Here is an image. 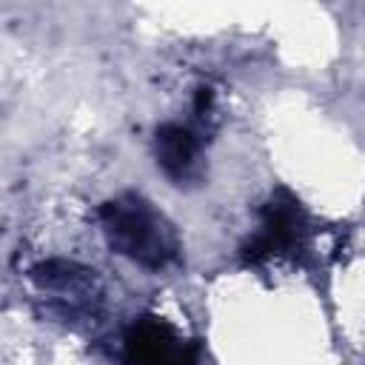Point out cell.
I'll list each match as a JSON object with an SVG mask.
<instances>
[{"mask_svg":"<svg viewBox=\"0 0 365 365\" xmlns=\"http://www.w3.org/2000/svg\"><path fill=\"white\" fill-rule=\"evenodd\" d=\"M100 225L111 251L143 268L160 271L171 265L180 254L171 222L140 194H120L103 202Z\"/></svg>","mask_w":365,"mask_h":365,"instance_id":"6da1fadb","label":"cell"},{"mask_svg":"<svg viewBox=\"0 0 365 365\" xmlns=\"http://www.w3.org/2000/svg\"><path fill=\"white\" fill-rule=\"evenodd\" d=\"M305 231H308V217L302 205L288 191H277L262 205L259 231L242 245V257L248 265H257L271 257L294 254L297 248H302Z\"/></svg>","mask_w":365,"mask_h":365,"instance_id":"7a4b0ae2","label":"cell"},{"mask_svg":"<svg viewBox=\"0 0 365 365\" xmlns=\"http://www.w3.org/2000/svg\"><path fill=\"white\" fill-rule=\"evenodd\" d=\"M123 356L128 365H197L200 345L165 319L143 317L125 331Z\"/></svg>","mask_w":365,"mask_h":365,"instance_id":"3957f363","label":"cell"},{"mask_svg":"<svg viewBox=\"0 0 365 365\" xmlns=\"http://www.w3.org/2000/svg\"><path fill=\"white\" fill-rule=\"evenodd\" d=\"M31 282L46 291V294H54L60 299H71L74 305H91L97 297H100V279L91 268L80 265V262H71V259H46V262H37L31 271H29Z\"/></svg>","mask_w":365,"mask_h":365,"instance_id":"277c9868","label":"cell"},{"mask_svg":"<svg viewBox=\"0 0 365 365\" xmlns=\"http://www.w3.org/2000/svg\"><path fill=\"white\" fill-rule=\"evenodd\" d=\"M154 154L160 168L177 185L191 182L200 174V143L185 125H177V123L160 125L154 137Z\"/></svg>","mask_w":365,"mask_h":365,"instance_id":"5b68a950","label":"cell"},{"mask_svg":"<svg viewBox=\"0 0 365 365\" xmlns=\"http://www.w3.org/2000/svg\"><path fill=\"white\" fill-rule=\"evenodd\" d=\"M208 108H211V91H208V88H200V91H197V106H194V111L202 117Z\"/></svg>","mask_w":365,"mask_h":365,"instance_id":"8992f818","label":"cell"}]
</instances>
